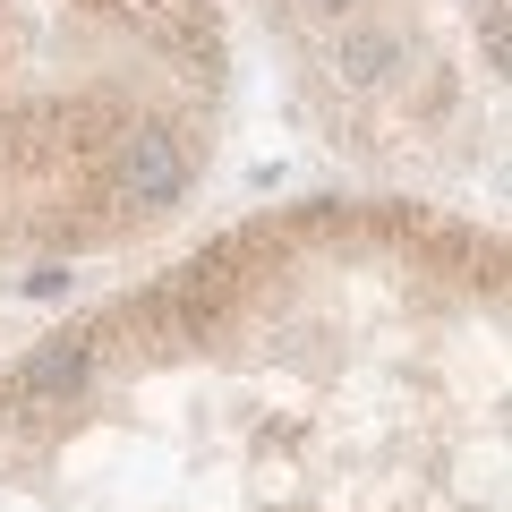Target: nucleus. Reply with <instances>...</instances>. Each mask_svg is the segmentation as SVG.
I'll return each instance as SVG.
<instances>
[{
	"mask_svg": "<svg viewBox=\"0 0 512 512\" xmlns=\"http://www.w3.org/2000/svg\"><path fill=\"white\" fill-rule=\"evenodd\" d=\"M111 188L128 205H171L188 188V163H180V146H171L163 128H128L120 154H111Z\"/></svg>",
	"mask_w": 512,
	"mask_h": 512,
	"instance_id": "nucleus-1",
	"label": "nucleus"
},
{
	"mask_svg": "<svg viewBox=\"0 0 512 512\" xmlns=\"http://www.w3.org/2000/svg\"><path fill=\"white\" fill-rule=\"evenodd\" d=\"M86 376H94V350L86 342H43L35 359L18 367V393H26V402H69Z\"/></svg>",
	"mask_w": 512,
	"mask_h": 512,
	"instance_id": "nucleus-2",
	"label": "nucleus"
},
{
	"mask_svg": "<svg viewBox=\"0 0 512 512\" xmlns=\"http://www.w3.org/2000/svg\"><path fill=\"white\" fill-rule=\"evenodd\" d=\"M384 60H393V43H384V35H359V43H350V69H359V77H384Z\"/></svg>",
	"mask_w": 512,
	"mask_h": 512,
	"instance_id": "nucleus-3",
	"label": "nucleus"
},
{
	"mask_svg": "<svg viewBox=\"0 0 512 512\" xmlns=\"http://www.w3.org/2000/svg\"><path fill=\"white\" fill-rule=\"evenodd\" d=\"M325 9H342V0H325Z\"/></svg>",
	"mask_w": 512,
	"mask_h": 512,
	"instance_id": "nucleus-4",
	"label": "nucleus"
}]
</instances>
